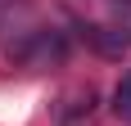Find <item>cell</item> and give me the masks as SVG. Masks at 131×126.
I'll return each instance as SVG.
<instances>
[{"instance_id":"cell-1","label":"cell","mask_w":131,"mask_h":126,"mask_svg":"<svg viewBox=\"0 0 131 126\" xmlns=\"http://www.w3.org/2000/svg\"><path fill=\"white\" fill-rule=\"evenodd\" d=\"M113 108H118V113L131 122V72L122 77V81H118V90H113Z\"/></svg>"}]
</instances>
